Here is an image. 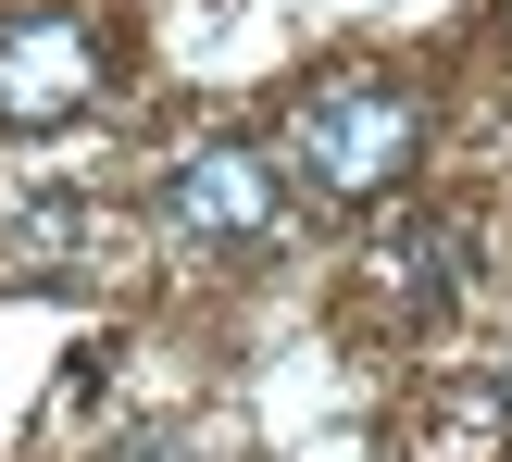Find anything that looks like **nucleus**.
<instances>
[{"label": "nucleus", "mask_w": 512, "mask_h": 462, "mask_svg": "<svg viewBox=\"0 0 512 462\" xmlns=\"http://www.w3.org/2000/svg\"><path fill=\"white\" fill-rule=\"evenodd\" d=\"M100 100V38L75 13H25L0 25V125H63Z\"/></svg>", "instance_id": "3"}, {"label": "nucleus", "mask_w": 512, "mask_h": 462, "mask_svg": "<svg viewBox=\"0 0 512 462\" xmlns=\"http://www.w3.org/2000/svg\"><path fill=\"white\" fill-rule=\"evenodd\" d=\"M163 213H175V238H200V250H250V238H275V213H288L275 150H238V138L188 150V163L163 175Z\"/></svg>", "instance_id": "2"}, {"label": "nucleus", "mask_w": 512, "mask_h": 462, "mask_svg": "<svg viewBox=\"0 0 512 462\" xmlns=\"http://www.w3.org/2000/svg\"><path fill=\"white\" fill-rule=\"evenodd\" d=\"M413 150H425V113L388 75H338V88H313L288 113V163L313 175L325 200H388L400 175H413Z\"/></svg>", "instance_id": "1"}, {"label": "nucleus", "mask_w": 512, "mask_h": 462, "mask_svg": "<svg viewBox=\"0 0 512 462\" xmlns=\"http://www.w3.org/2000/svg\"><path fill=\"white\" fill-rule=\"evenodd\" d=\"M450 288H463V238L450 225H388L375 238V300L388 313H438Z\"/></svg>", "instance_id": "4"}, {"label": "nucleus", "mask_w": 512, "mask_h": 462, "mask_svg": "<svg viewBox=\"0 0 512 462\" xmlns=\"http://www.w3.org/2000/svg\"><path fill=\"white\" fill-rule=\"evenodd\" d=\"M500 413H512V388H500Z\"/></svg>", "instance_id": "5"}]
</instances>
